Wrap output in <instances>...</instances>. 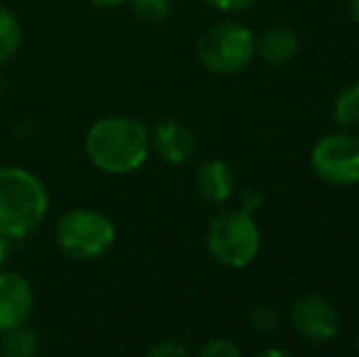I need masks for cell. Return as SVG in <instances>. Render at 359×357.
I'll list each match as a JSON object with an SVG mask.
<instances>
[{
    "instance_id": "6da1fadb",
    "label": "cell",
    "mask_w": 359,
    "mask_h": 357,
    "mask_svg": "<svg viewBox=\"0 0 359 357\" xmlns=\"http://www.w3.org/2000/svg\"><path fill=\"white\" fill-rule=\"evenodd\" d=\"M88 162L113 177L133 174L147 162L151 149L149 128L130 115H103L88 128L83 140Z\"/></svg>"
},
{
    "instance_id": "7a4b0ae2",
    "label": "cell",
    "mask_w": 359,
    "mask_h": 357,
    "mask_svg": "<svg viewBox=\"0 0 359 357\" xmlns=\"http://www.w3.org/2000/svg\"><path fill=\"white\" fill-rule=\"evenodd\" d=\"M49 213L47 186L34 172L18 164L0 167V233L8 240H25Z\"/></svg>"
},
{
    "instance_id": "3957f363",
    "label": "cell",
    "mask_w": 359,
    "mask_h": 357,
    "mask_svg": "<svg viewBox=\"0 0 359 357\" xmlns=\"http://www.w3.org/2000/svg\"><path fill=\"white\" fill-rule=\"evenodd\" d=\"M205 248L217 264L230 269L250 267L262 248L259 225L242 208L222 210L205 230Z\"/></svg>"
},
{
    "instance_id": "277c9868",
    "label": "cell",
    "mask_w": 359,
    "mask_h": 357,
    "mask_svg": "<svg viewBox=\"0 0 359 357\" xmlns=\"http://www.w3.org/2000/svg\"><path fill=\"white\" fill-rule=\"evenodd\" d=\"M115 238H118L115 223L95 208H74L64 213L54 225L57 248L79 262H90L108 255L115 245Z\"/></svg>"
},
{
    "instance_id": "5b68a950",
    "label": "cell",
    "mask_w": 359,
    "mask_h": 357,
    "mask_svg": "<svg viewBox=\"0 0 359 357\" xmlns=\"http://www.w3.org/2000/svg\"><path fill=\"white\" fill-rule=\"evenodd\" d=\"M198 62L213 74H237L257 57L255 34L245 25L217 22L201 34L196 44Z\"/></svg>"
},
{
    "instance_id": "8992f818",
    "label": "cell",
    "mask_w": 359,
    "mask_h": 357,
    "mask_svg": "<svg viewBox=\"0 0 359 357\" xmlns=\"http://www.w3.org/2000/svg\"><path fill=\"white\" fill-rule=\"evenodd\" d=\"M311 167L332 186L359 184V137L347 130L320 137L313 144Z\"/></svg>"
},
{
    "instance_id": "52a82bcc",
    "label": "cell",
    "mask_w": 359,
    "mask_h": 357,
    "mask_svg": "<svg viewBox=\"0 0 359 357\" xmlns=\"http://www.w3.org/2000/svg\"><path fill=\"white\" fill-rule=\"evenodd\" d=\"M291 325L308 343H330L340 330V314L323 294H303L291 306Z\"/></svg>"
},
{
    "instance_id": "ba28073f",
    "label": "cell",
    "mask_w": 359,
    "mask_h": 357,
    "mask_svg": "<svg viewBox=\"0 0 359 357\" xmlns=\"http://www.w3.org/2000/svg\"><path fill=\"white\" fill-rule=\"evenodd\" d=\"M34 309V289L27 276L0 269V333L27 323Z\"/></svg>"
},
{
    "instance_id": "9c48e42d",
    "label": "cell",
    "mask_w": 359,
    "mask_h": 357,
    "mask_svg": "<svg viewBox=\"0 0 359 357\" xmlns=\"http://www.w3.org/2000/svg\"><path fill=\"white\" fill-rule=\"evenodd\" d=\"M151 147L171 167H184L196 154V137L179 120H161L151 130Z\"/></svg>"
},
{
    "instance_id": "30bf717a",
    "label": "cell",
    "mask_w": 359,
    "mask_h": 357,
    "mask_svg": "<svg viewBox=\"0 0 359 357\" xmlns=\"http://www.w3.org/2000/svg\"><path fill=\"white\" fill-rule=\"evenodd\" d=\"M196 191L208 203H225L235 194V174L222 159H205L196 169Z\"/></svg>"
},
{
    "instance_id": "8fae6325",
    "label": "cell",
    "mask_w": 359,
    "mask_h": 357,
    "mask_svg": "<svg viewBox=\"0 0 359 357\" xmlns=\"http://www.w3.org/2000/svg\"><path fill=\"white\" fill-rule=\"evenodd\" d=\"M257 54L271 67H284V64L293 62L301 52V42H298L296 32L288 27H269L255 37Z\"/></svg>"
},
{
    "instance_id": "7c38bea8",
    "label": "cell",
    "mask_w": 359,
    "mask_h": 357,
    "mask_svg": "<svg viewBox=\"0 0 359 357\" xmlns=\"http://www.w3.org/2000/svg\"><path fill=\"white\" fill-rule=\"evenodd\" d=\"M39 338L32 328L27 325H18L5 333H0V355L5 357H32L39 353Z\"/></svg>"
},
{
    "instance_id": "4fadbf2b",
    "label": "cell",
    "mask_w": 359,
    "mask_h": 357,
    "mask_svg": "<svg viewBox=\"0 0 359 357\" xmlns=\"http://www.w3.org/2000/svg\"><path fill=\"white\" fill-rule=\"evenodd\" d=\"M22 44V25L10 8L0 5V64L10 62Z\"/></svg>"
},
{
    "instance_id": "5bb4252c",
    "label": "cell",
    "mask_w": 359,
    "mask_h": 357,
    "mask_svg": "<svg viewBox=\"0 0 359 357\" xmlns=\"http://www.w3.org/2000/svg\"><path fill=\"white\" fill-rule=\"evenodd\" d=\"M332 118L342 130H352L359 125V81L350 83L337 93L332 103Z\"/></svg>"
},
{
    "instance_id": "9a60e30c",
    "label": "cell",
    "mask_w": 359,
    "mask_h": 357,
    "mask_svg": "<svg viewBox=\"0 0 359 357\" xmlns=\"http://www.w3.org/2000/svg\"><path fill=\"white\" fill-rule=\"evenodd\" d=\"M133 13L151 25L164 22L171 15V0H128Z\"/></svg>"
},
{
    "instance_id": "2e32d148",
    "label": "cell",
    "mask_w": 359,
    "mask_h": 357,
    "mask_svg": "<svg viewBox=\"0 0 359 357\" xmlns=\"http://www.w3.org/2000/svg\"><path fill=\"white\" fill-rule=\"evenodd\" d=\"M250 325L255 330H262V333H271L281 325V311L274 304L262 301L250 311Z\"/></svg>"
},
{
    "instance_id": "e0dca14e",
    "label": "cell",
    "mask_w": 359,
    "mask_h": 357,
    "mask_svg": "<svg viewBox=\"0 0 359 357\" xmlns=\"http://www.w3.org/2000/svg\"><path fill=\"white\" fill-rule=\"evenodd\" d=\"M201 357H240L242 350L230 338H213L198 350Z\"/></svg>"
},
{
    "instance_id": "ac0fdd59",
    "label": "cell",
    "mask_w": 359,
    "mask_h": 357,
    "mask_svg": "<svg viewBox=\"0 0 359 357\" xmlns=\"http://www.w3.org/2000/svg\"><path fill=\"white\" fill-rule=\"evenodd\" d=\"M186 355H189V348L171 338H164L147 348V357H186Z\"/></svg>"
},
{
    "instance_id": "d6986e66",
    "label": "cell",
    "mask_w": 359,
    "mask_h": 357,
    "mask_svg": "<svg viewBox=\"0 0 359 357\" xmlns=\"http://www.w3.org/2000/svg\"><path fill=\"white\" fill-rule=\"evenodd\" d=\"M262 203H264V194H262L259 189H245L240 196V208L247 210V213H255V210L262 208Z\"/></svg>"
},
{
    "instance_id": "ffe728a7",
    "label": "cell",
    "mask_w": 359,
    "mask_h": 357,
    "mask_svg": "<svg viewBox=\"0 0 359 357\" xmlns=\"http://www.w3.org/2000/svg\"><path fill=\"white\" fill-rule=\"evenodd\" d=\"M203 3L213 5L215 10H222V13H240V10H247L255 0H203Z\"/></svg>"
},
{
    "instance_id": "44dd1931",
    "label": "cell",
    "mask_w": 359,
    "mask_h": 357,
    "mask_svg": "<svg viewBox=\"0 0 359 357\" xmlns=\"http://www.w3.org/2000/svg\"><path fill=\"white\" fill-rule=\"evenodd\" d=\"M8 243H10V240L5 238L3 233H0V269L5 267V260H8V252H10V245Z\"/></svg>"
},
{
    "instance_id": "7402d4cb",
    "label": "cell",
    "mask_w": 359,
    "mask_h": 357,
    "mask_svg": "<svg viewBox=\"0 0 359 357\" xmlns=\"http://www.w3.org/2000/svg\"><path fill=\"white\" fill-rule=\"evenodd\" d=\"M88 3L98 5V8H118V5H125L128 0H88Z\"/></svg>"
},
{
    "instance_id": "603a6c76",
    "label": "cell",
    "mask_w": 359,
    "mask_h": 357,
    "mask_svg": "<svg viewBox=\"0 0 359 357\" xmlns=\"http://www.w3.org/2000/svg\"><path fill=\"white\" fill-rule=\"evenodd\" d=\"M350 13H352V20L359 25V0H350Z\"/></svg>"
},
{
    "instance_id": "cb8c5ba5",
    "label": "cell",
    "mask_w": 359,
    "mask_h": 357,
    "mask_svg": "<svg viewBox=\"0 0 359 357\" xmlns=\"http://www.w3.org/2000/svg\"><path fill=\"white\" fill-rule=\"evenodd\" d=\"M262 357H266V355H281V357H286L288 355V350H262V353H259Z\"/></svg>"
},
{
    "instance_id": "d4e9b609",
    "label": "cell",
    "mask_w": 359,
    "mask_h": 357,
    "mask_svg": "<svg viewBox=\"0 0 359 357\" xmlns=\"http://www.w3.org/2000/svg\"><path fill=\"white\" fill-rule=\"evenodd\" d=\"M355 345H357V353H359V325H357V333H355Z\"/></svg>"
}]
</instances>
